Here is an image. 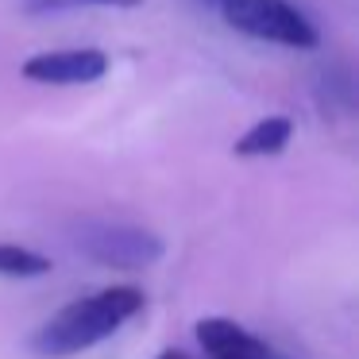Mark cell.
Instances as JSON below:
<instances>
[{
  "label": "cell",
  "instance_id": "obj_1",
  "mask_svg": "<svg viewBox=\"0 0 359 359\" xmlns=\"http://www.w3.org/2000/svg\"><path fill=\"white\" fill-rule=\"evenodd\" d=\"M143 309V290L140 286H104L86 297H74L70 305L55 313L39 332L32 336V348L43 359H66L78 351L97 348L112 332L128 325Z\"/></svg>",
  "mask_w": 359,
  "mask_h": 359
},
{
  "label": "cell",
  "instance_id": "obj_2",
  "mask_svg": "<svg viewBox=\"0 0 359 359\" xmlns=\"http://www.w3.org/2000/svg\"><path fill=\"white\" fill-rule=\"evenodd\" d=\"M220 16L240 35L274 43V47L313 50L320 43L313 20L302 8H294L290 0H228V4H220Z\"/></svg>",
  "mask_w": 359,
  "mask_h": 359
},
{
  "label": "cell",
  "instance_id": "obj_3",
  "mask_svg": "<svg viewBox=\"0 0 359 359\" xmlns=\"http://www.w3.org/2000/svg\"><path fill=\"white\" fill-rule=\"evenodd\" d=\"M78 248H81V255L93 259L97 266L143 271V266H155L158 259H163L166 243H163V236L147 232V228L97 220V224H86V228H81Z\"/></svg>",
  "mask_w": 359,
  "mask_h": 359
},
{
  "label": "cell",
  "instance_id": "obj_4",
  "mask_svg": "<svg viewBox=\"0 0 359 359\" xmlns=\"http://www.w3.org/2000/svg\"><path fill=\"white\" fill-rule=\"evenodd\" d=\"M27 81L35 86H89L109 74V55L97 47H66V50H43L20 66Z\"/></svg>",
  "mask_w": 359,
  "mask_h": 359
},
{
  "label": "cell",
  "instance_id": "obj_5",
  "mask_svg": "<svg viewBox=\"0 0 359 359\" xmlns=\"http://www.w3.org/2000/svg\"><path fill=\"white\" fill-rule=\"evenodd\" d=\"M197 344H201L205 359H286L266 340H259L255 332H248L243 325H236L228 317L197 320Z\"/></svg>",
  "mask_w": 359,
  "mask_h": 359
},
{
  "label": "cell",
  "instance_id": "obj_6",
  "mask_svg": "<svg viewBox=\"0 0 359 359\" xmlns=\"http://www.w3.org/2000/svg\"><path fill=\"white\" fill-rule=\"evenodd\" d=\"M290 140H294L290 116H263L232 143V151L240 158H271V155H282L290 147Z\"/></svg>",
  "mask_w": 359,
  "mask_h": 359
},
{
  "label": "cell",
  "instance_id": "obj_7",
  "mask_svg": "<svg viewBox=\"0 0 359 359\" xmlns=\"http://www.w3.org/2000/svg\"><path fill=\"white\" fill-rule=\"evenodd\" d=\"M50 274V259L20 243H0V278H43Z\"/></svg>",
  "mask_w": 359,
  "mask_h": 359
},
{
  "label": "cell",
  "instance_id": "obj_8",
  "mask_svg": "<svg viewBox=\"0 0 359 359\" xmlns=\"http://www.w3.org/2000/svg\"><path fill=\"white\" fill-rule=\"evenodd\" d=\"M24 12L43 16V12H62V8H89V4H101V8H140L143 0H20Z\"/></svg>",
  "mask_w": 359,
  "mask_h": 359
},
{
  "label": "cell",
  "instance_id": "obj_9",
  "mask_svg": "<svg viewBox=\"0 0 359 359\" xmlns=\"http://www.w3.org/2000/svg\"><path fill=\"white\" fill-rule=\"evenodd\" d=\"M155 359H189L186 351H178V348H166V351H158Z\"/></svg>",
  "mask_w": 359,
  "mask_h": 359
},
{
  "label": "cell",
  "instance_id": "obj_10",
  "mask_svg": "<svg viewBox=\"0 0 359 359\" xmlns=\"http://www.w3.org/2000/svg\"><path fill=\"white\" fill-rule=\"evenodd\" d=\"M205 4H212V8H220V4H228V0H205Z\"/></svg>",
  "mask_w": 359,
  "mask_h": 359
}]
</instances>
